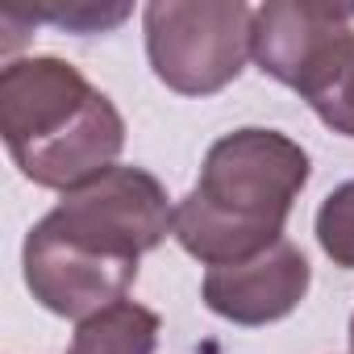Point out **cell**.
<instances>
[{"label": "cell", "mask_w": 354, "mask_h": 354, "mask_svg": "<svg viewBox=\"0 0 354 354\" xmlns=\"http://www.w3.org/2000/svg\"><path fill=\"white\" fill-rule=\"evenodd\" d=\"M313 175L308 150L263 125L217 138L205 154L196 188L175 205V230L196 263L238 267L283 242L292 205Z\"/></svg>", "instance_id": "1"}, {"label": "cell", "mask_w": 354, "mask_h": 354, "mask_svg": "<svg viewBox=\"0 0 354 354\" xmlns=\"http://www.w3.org/2000/svg\"><path fill=\"white\" fill-rule=\"evenodd\" d=\"M0 138L30 184L67 196L117 167L125 117L75 63L26 55L0 71Z\"/></svg>", "instance_id": "2"}, {"label": "cell", "mask_w": 354, "mask_h": 354, "mask_svg": "<svg viewBox=\"0 0 354 354\" xmlns=\"http://www.w3.org/2000/svg\"><path fill=\"white\" fill-rule=\"evenodd\" d=\"M146 59L162 88L213 96L250 59L254 9L242 0H150L142 9Z\"/></svg>", "instance_id": "3"}, {"label": "cell", "mask_w": 354, "mask_h": 354, "mask_svg": "<svg viewBox=\"0 0 354 354\" xmlns=\"http://www.w3.org/2000/svg\"><path fill=\"white\" fill-rule=\"evenodd\" d=\"M42 225L100 259L142 263V254L158 250L175 230V205L167 188L146 167H109L84 188L67 192Z\"/></svg>", "instance_id": "4"}, {"label": "cell", "mask_w": 354, "mask_h": 354, "mask_svg": "<svg viewBox=\"0 0 354 354\" xmlns=\"http://www.w3.org/2000/svg\"><path fill=\"white\" fill-rule=\"evenodd\" d=\"M21 275L30 296L67 321H88L100 308L125 300V292L138 279V263L100 259L59 234H50L42 221L26 234L21 246Z\"/></svg>", "instance_id": "5"}, {"label": "cell", "mask_w": 354, "mask_h": 354, "mask_svg": "<svg viewBox=\"0 0 354 354\" xmlns=\"http://www.w3.org/2000/svg\"><path fill=\"white\" fill-rule=\"evenodd\" d=\"M354 34V5L325 0H267L254 9L250 59L275 84L304 92L308 80Z\"/></svg>", "instance_id": "6"}, {"label": "cell", "mask_w": 354, "mask_h": 354, "mask_svg": "<svg viewBox=\"0 0 354 354\" xmlns=\"http://www.w3.org/2000/svg\"><path fill=\"white\" fill-rule=\"evenodd\" d=\"M308 283H313V267L304 250L283 238L279 246H271L267 254L250 263L213 267L201 283V296L209 313H217L221 321L254 329V325H271L296 313L300 300L308 296Z\"/></svg>", "instance_id": "7"}, {"label": "cell", "mask_w": 354, "mask_h": 354, "mask_svg": "<svg viewBox=\"0 0 354 354\" xmlns=\"http://www.w3.org/2000/svg\"><path fill=\"white\" fill-rule=\"evenodd\" d=\"M158 333L162 321L154 308L138 300H117L75 325L67 354H154Z\"/></svg>", "instance_id": "8"}, {"label": "cell", "mask_w": 354, "mask_h": 354, "mask_svg": "<svg viewBox=\"0 0 354 354\" xmlns=\"http://www.w3.org/2000/svg\"><path fill=\"white\" fill-rule=\"evenodd\" d=\"M300 100H308V109L317 113V121L325 129H333L342 138H354V34L308 80V88L300 92Z\"/></svg>", "instance_id": "9"}, {"label": "cell", "mask_w": 354, "mask_h": 354, "mask_svg": "<svg viewBox=\"0 0 354 354\" xmlns=\"http://www.w3.org/2000/svg\"><path fill=\"white\" fill-rule=\"evenodd\" d=\"M317 242L325 250V259L342 271H354V180L337 184L321 209H317Z\"/></svg>", "instance_id": "10"}, {"label": "cell", "mask_w": 354, "mask_h": 354, "mask_svg": "<svg viewBox=\"0 0 354 354\" xmlns=\"http://www.w3.org/2000/svg\"><path fill=\"white\" fill-rule=\"evenodd\" d=\"M133 9L129 5H92V0H75V5H59V9H34V21H50L59 30H71V34H104V30H117Z\"/></svg>", "instance_id": "11"}, {"label": "cell", "mask_w": 354, "mask_h": 354, "mask_svg": "<svg viewBox=\"0 0 354 354\" xmlns=\"http://www.w3.org/2000/svg\"><path fill=\"white\" fill-rule=\"evenodd\" d=\"M350 354H354V317H350Z\"/></svg>", "instance_id": "12"}]
</instances>
